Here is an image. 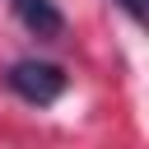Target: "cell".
I'll list each match as a JSON object with an SVG mask.
<instances>
[{
	"label": "cell",
	"instance_id": "7a4b0ae2",
	"mask_svg": "<svg viewBox=\"0 0 149 149\" xmlns=\"http://www.w3.org/2000/svg\"><path fill=\"white\" fill-rule=\"evenodd\" d=\"M9 5H14V19H19L28 33H37V37H61L65 14H61L51 0H9Z\"/></svg>",
	"mask_w": 149,
	"mask_h": 149
},
{
	"label": "cell",
	"instance_id": "3957f363",
	"mask_svg": "<svg viewBox=\"0 0 149 149\" xmlns=\"http://www.w3.org/2000/svg\"><path fill=\"white\" fill-rule=\"evenodd\" d=\"M116 9H126L140 28H149V0H116Z\"/></svg>",
	"mask_w": 149,
	"mask_h": 149
},
{
	"label": "cell",
	"instance_id": "6da1fadb",
	"mask_svg": "<svg viewBox=\"0 0 149 149\" xmlns=\"http://www.w3.org/2000/svg\"><path fill=\"white\" fill-rule=\"evenodd\" d=\"M5 79L23 102H37V107H47L65 93V70L51 65V61H14Z\"/></svg>",
	"mask_w": 149,
	"mask_h": 149
}]
</instances>
